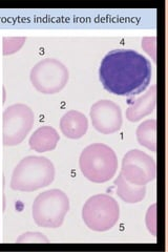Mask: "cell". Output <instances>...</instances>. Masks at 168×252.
<instances>
[{
  "label": "cell",
  "mask_w": 168,
  "mask_h": 252,
  "mask_svg": "<svg viewBox=\"0 0 168 252\" xmlns=\"http://www.w3.org/2000/svg\"><path fill=\"white\" fill-rule=\"evenodd\" d=\"M151 62L137 51L113 50L103 57L100 81L110 94L132 97L147 89L151 80Z\"/></svg>",
  "instance_id": "1"
},
{
  "label": "cell",
  "mask_w": 168,
  "mask_h": 252,
  "mask_svg": "<svg viewBox=\"0 0 168 252\" xmlns=\"http://www.w3.org/2000/svg\"><path fill=\"white\" fill-rule=\"evenodd\" d=\"M56 175L54 163L43 156H28L16 165L10 186L13 190L33 192L53 183Z\"/></svg>",
  "instance_id": "2"
},
{
  "label": "cell",
  "mask_w": 168,
  "mask_h": 252,
  "mask_svg": "<svg viewBox=\"0 0 168 252\" xmlns=\"http://www.w3.org/2000/svg\"><path fill=\"white\" fill-rule=\"evenodd\" d=\"M118 157L111 147L103 143L86 146L79 158L82 175L93 183H105L113 179L118 170Z\"/></svg>",
  "instance_id": "3"
},
{
  "label": "cell",
  "mask_w": 168,
  "mask_h": 252,
  "mask_svg": "<svg viewBox=\"0 0 168 252\" xmlns=\"http://www.w3.org/2000/svg\"><path fill=\"white\" fill-rule=\"evenodd\" d=\"M69 210V199L61 189H50L39 193L32 205V217L37 226L58 228Z\"/></svg>",
  "instance_id": "4"
},
{
  "label": "cell",
  "mask_w": 168,
  "mask_h": 252,
  "mask_svg": "<svg viewBox=\"0 0 168 252\" xmlns=\"http://www.w3.org/2000/svg\"><path fill=\"white\" fill-rule=\"evenodd\" d=\"M119 219L120 206L109 194H95L83 205L82 220L86 227L93 231H108L116 226Z\"/></svg>",
  "instance_id": "5"
},
{
  "label": "cell",
  "mask_w": 168,
  "mask_h": 252,
  "mask_svg": "<svg viewBox=\"0 0 168 252\" xmlns=\"http://www.w3.org/2000/svg\"><path fill=\"white\" fill-rule=\"evenodd\" d=\"M35 123V114L29 105L15 103L2 113V143L16 146L22 143Z\"/></svg>",
  "instance_id": "6"
},
{
  "label": "cell",
  "mask_w": 168,
  "mask_h": 252,
  "mask_svg": "<svg viewBox=\"0 0 168 252\" xmlns=\"http://www.w3.org/2000/svg\"><path fill=\"white\" fill-rule=\"evenodd\" d=\"M69 72L66 64L56 58H45L32 67L30 80L34 88L44 94H53L66 88Z\"/></svg>",
  "instance_id": "7"
},
{
  "label": "cell",
  "mask_w": 168,
  "mask_h": 252,
  "mask_svg": "<svg viewBox=\"0 0 168 252\" xmlns=\"http://www.w3.org/2000/svg\"><path fill=\"white\" fill-rule=\"evenodd\" d=\"M122 177L134 185L146 186L157 177V164L151 156L140 149L127 152L121 164Z\"/></svg>",
  "instance_id": "8"
},
{
  "label": "cell",
  "mask_w": 168,
  "mask_h": 252,
  "mask_svg": "<svg viewBox=\"0 0 168 252\" xmlns=\"http://www.w3.org/2000/svg\"><path fill=\"white\" fill-rule=\"evenodd\" d=\"M92 124L103 135H111L120 130L123 124L122 110L116 102L101 99L92 105L90 110Z\"/></svg>",
  "instance_id": "9"
},
{
  "label": "cell",
  "mask_w": 168,
  "mask_h": 252,
  "mask_svg": "<svg viewBox=\"0 0 168 252\" xmlns=\"http://www.w3.org/2000/svg\"><path fill=\"white\" fill-rule=\"evenodd\" d=\"M157 105V85L154 84L149 90L131 102L126 109V118L131 122H138L154 112Z\"/></svg>",
  "instance_id": "10"
},
{
  "label": "cell",
  "mask_w": 168,
  "mask_h": 252,
  "mask_svg": "<svg viewBox=\"0 0 168 252\" xmlns=\"http://www.w3.org/2000/svg\"><path fill=\"white\" fill-rule=\"evenodd\" d=\"M61 132L68 139L82 138L89 129V120L86 116L76 109H70L61 117L60 122Z\"/></svg>",
  "instance_id": "11"
},
{
  "label": "cell",
  "mask_w": 168,
  "mask_h": 252,
  "mask_svg": "<svg viewBox=\"0 0 168 252\" xmlns=\"http://www.w3.org/2000/svg\"><path fill=\"white\" fill-rule=\"evenodd\" d=\"M60 136L58 131L53 126L44 125L40 126L33 133H32L29 144L31 149L36 153L52 152L57 147Z\"/></svg>",
  "instance_id": "12"
},
{
  "label": "cell",
  "mask_w": 168,
  "mask_h": 252,
  "mask_svg": "<svg viewBox=\"0 0 168 252\" xmlns=\"http://www.w3.org/2000/svg\"><path fill=\"white\" fill-rule=\"evenodd\" d=\"M115 187L118 196L127 204H135L141 202L146 195V186L134 185L119 173L115 180Z\"/></svg>",
  "instance_id": "13"
},
{
  "label": "cell",
  "mask_w": 168,
  "mask_h": 252,
  "mask_svg": "<svg viewBox=\"0 0 168 252\" xmlns=\"http://www.w3.org/2000/svg\"><path fill=\"white\" fill-rule=\"evenodd\" d=\"M135 136L139 144L146 147L149 151H157V120L147 119L143 121L135 130Z\"/></svg>",
  "instance_id": "14"
},
{
  "label": "cell",
  "mask_w": 168,
  "mask_h": 252,
  "mask_svg": "<svg viewBox=\"0 0 168 252\" xmlns=\"http://www.w3.org/2000/svg\"><path fill=\"white\" fill-rule=\"evenodd\" d=\"M26 41V37H0V56H7L19 52Z\"/></svg>",
  "instance_id": "15"
},
{
  "label": "cell",
  "mask_w": 168,
  "mask_h": 252,
  "mask_svg": "<svg viewBox=\"0 0 168 252\" xmlns=\"http://www.w3.org/2000/svg\"><path fill=\"white\" fill-rule=\"evenodd\" d=\"M17 243H49L50 240L41 232H26L16 240Z\"/></svg>",
  "instance_id": "16"
},
{
  "label": "cell",
  "mask_w": 168,
  "mask_h": 252,
  "mask_svg": "<svg viewBox=\"0 0 168 252\" xmlns=\"http://www.w3.org/2000/svg\"><path fill=\"white\" fill-rule=\"evenodd\" d=\"M146 225L149 232L154 236L157 235V204H153L148 208L146 215Z\"/></svg>",
  "instance_id": "17"
},
{
  "label": "cell",
  "mask_w": 168,
  "mask_h": 252,
  "mask_svg": "<svg viewBox=\"0 0 168 252\" xmlns=\"http://www.w3.org/2000/svg\"><path fill=\"white\" fill-rule=\"evenodd\" d=\"M5 100H6V91H5V88H4L3 85L0 84V110L2 109V106L5 103Z\"/></svg>",
  "instance_id": "18"
}]
</instances>
